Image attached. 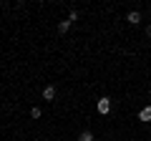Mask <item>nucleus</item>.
I'll return each mask as SVG.
<instances>
[{"mask_svg": "<svg viewBox=\"0 0 151 141\" xmlns=\"http://www.w3.org/2000/svg\"><path fill=\"white\" fill-rule=\"evenodd\" d=\"M96 109H98V114H103V116H106L108 111H111V98H106V96H103V98H98V106H96Z\"/></svg>", "mask_w": 151, "mask_h": 141, "instance_id": "1", "label": "nucleus"}, {"mask_svg": "<svg viewBox=\"0 0 151 141\" xmlns=\"http://www.w3.org/2000/svg\"><path fill=\"white\" fill-rule=\"evenodd\" d=\"M126 20H129L131 25H139V23H141V13L139 10H131L129 15H126Z\"/></svg>", "mask_w": 151, "mask_h": 141, "instance_id": "2", "label": "nucleus"}, {"mask_svg": "<svg viewBox=\"0 0 151 141\" xmlns=\"http://www.w3.org/2000/svg\"><path fill=\"white\" fill-rule=\"evenodd\" d=\"M43 98H45V101H53V98H55V86H45L43 88Z\"/></svg>", "mask_w": 151, "mask_h": 141, "instance_id": "3", "label": "nucleus"}, {"mask_svg": "<svg viewBox=\"0 0 151 141\" xmlns=\"http://www.w3.org/2000/svg\"><path fill=\"white\" fill-rule=\"evenodd\" d=\"M139 121H151V106H144L139 111Z\"/></svg>", "mask_w": 151, "mask_h": 141, "instance_id": "4", "label": "nucleus"}, {"mask_svg": "<svg viewBox=\"0 0 151 141\" xmlns=\"http://www.w3.org/2000/svg\"><path fill=\"white\" fill-rule=\"evenodd\" d=\"M78 141H93V134L91 131H83V134L78 136Z\"/></svg>", "mask_w": 151, "mask_h": 141, "instance_id": "5", "label": "nucleus"}, {"mask_svg": "<svg viewBox=\"0 0 151 141\" xmlns=\"http://www.w3.org/2000/svg\"><path fill=\"white\" fill-rule=\"evenodd\" d=\"M68 28H70V20H60V23H58V30H60V33H65Z\"/></svg>", "mask_w": 151, "mask_h": 141, "instance_id": "6", "label": "nucleus"}, {"mask_svg": "<svg viewBox=\"0 0 151 141\" xmlns=\"http://www.w3.org/2000/svg\"><path fill=\"white\" fill-rule=\"evenodd\" d=\"M30 116L33 119H40V109H30Z\"/></svg>", "mask_w": 151, "mask_h": 141, "instance_id": "7", "label": "nucleus"}, {"mask_svg": "<svg viewBox=\"0 0 151 141\" xmlns=\"http://www.w3.org/2000/svg\"><path fill=\"white\" fill-rule=\"evenodd\" d=\"M146 33H149V38H151V25H149V28H146Z\"/></svg>", "mask_w": 151, "mask_h": 141, "instance_id": "8", "label": "nucleus"}]
</instances>
